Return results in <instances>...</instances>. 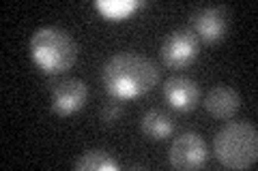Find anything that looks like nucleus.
<instances>
[{
  "instance_id": "f257e3e1",
  "label": "nucleus",
  "mask_w": 258,
  "mask_h": 171,
  "mask_svg": "<svg viewBox=\"0 0 258 171\" xmlns=\"http://www.w3.org/2000/svg\"><path fill=\"white\" fill-rule=\"evenodd\" d=\"M103 86L114 99H140L159 81V69L151 58L136 52L116 54L103 64Z\"/></svg>"
},
{
  "instance_id": "f03ea898",
  "label": "nucleus",
  "mask_w": 258,
  "mask_h": 171,
  "mask_svg": "<svg viewBox=\"0 0 258 171\" xmlns=\"http://www.w3.org/2000/svg\"><path fill=\"white\" fill-rule=\"evenodd\" d=\"M30 56L47 75H60L78 60V43L67 30L43 26L30 37Z\"/></svg>"
},
{
  "instance_id": "7ed1b4c3",
  "label": "nucleus",
  "mask_w": 258,
  "mask_h": 171,
  "mask_svg": "<svg viewBox=\"0 0 258 171\" xmlns=\"http://www.w3.org/2000/svg\"><path fill=\"white\" fill-rule=\"evenodd\" d=\"M215 156L228 169H249L258 158V131L249 122H228L215 135Z\"/></svg>"
},
{
  "instance_id": "20e7f679",
  "label": "nucleus",
  "mask_w": 258,
  "mask_h": 171,
  "mask_svg": "<svg viewBox=\"0 0 258 171\" xmlns=\"http://www.w3.org/2000/svg\"><path fill=\"white\" fill-rule=\"evenodd\" d=\"M161 60L170 69H185L198 58V39L189 28L170 32L161 43Z\"/></svg>"
},
{
  "instance_id": "39448f33",
  "label": "nucleus",
  "mask_w": 258,
  "mask_h": 171,
  "mask_svg": "<svg viewBox=\"0 0 258 171\" xmlns=\"http://www.w3.org/2000/svg\"><path fill=\"white\" fill-rule=\"evenodd\" d=\"M168 158H170V165L174 169L181 171L200 169L207 162V143L196 133H181L179 137H174Z\"/></svg>"
},
{
  "instance_id": "423d86ee",
  "label": "nucleus",
  "mask_w": 258,
  "mask_h": 171,
  "mask_svg": "<svg viewBox=\"0 0 258 171\" xmlns=\"http://www.w3.org/2000/svg\"><path fill=\"white\" fill-rule=\"evenodd\" d=\"M88 101V86L78 77H67L52 84V109L58 116H74Z\"/></svg>"
},
{
  "instance_id": "0eeeda50",
  "label": "nucleus",
  "mask_w": 258,
  "mask_h": 171,
  "mask_svg": "<svg viewBox=\"0 0 258 171\" xmlns=\"http://www.w3.org/2000/svg\"><path fill=\"white\" fill-rule=\"evenodd\" d=\"M191 26L194 35L203 39L205 43H217L222 41L226 30H228V20H226V11L220 7H205L198 9L191 15Z\"/></svg>"
},
{
  "instance_id": "6e6552de",
  "label": "nucleus",
  "mask_w": 258,
  "mask_h": 171,
  "mask_svg": "<svg viewBox=\"0 0 258 171\" xmlns=\"http://www.w3.org/2000/svg\"><path fill=\"white\" fill-rule=\"evenodd\" d=\"M164 99L176 111H191L200 101V86L183 75L170 77L164 81Z\"/></svg>"
},
{
  "instance_id": "1a4fd4ad",
  "label": "nucleus",
  "mask_w": 258,
  "mask_h": 171,
  "mask_svg": "<svg viewBox=\"0 0 258 171\" xmlns=\"http://www.w3.org/2000/svg\"><path fill=\"white\" fill-rule=\"evenodd\" d=\"M205 107L211 116L220 118V120H228L232 118L241 107V96L237 90L226 86H215L205 99Z\"/></svg>"
},
{
  "instance_id": "9d476101",
  "label": "nucleus",
  "mask_w": 258,
  "mask_h": 171,
  "mask_svg": "<svg viewBox=\"0 0 258 171\" xmlns=\"http://www.w3.org/2000/svg\"><path fill=\"white\" fill-rule=\"evenodd\" d=\"M142 131L147 137L151 139H166V137H170L172 131H174V122L172 118L168 116L166 111L161 109H149L147 113L142 116Z\"/></svg>"
},
{
  "instance_id": "9b49d317",
  "label": "nucleus",
  "mask_w": 258,
  "mask_h": 171,
  "mask_svg": "<svg viewBox=\"0 0 258 171\" xmlns=\"http://www.w3.org/2000/svg\"><path fill=\"white\" fill-rule=\"evenodd\" d=\"M76 169H80V171H116L118 162L106 150H88L76 160Z\"/></svg>"
},
{
  "instance_id": "f8f14e48",
  "label": "nucleus",
  "mask_w": 258,
  "mask_h": 171,
  "mask_svg": "<svg viewBox=\"0 0 258 171\" xmlns=\"http://www.w3.org/2000/svg\"><path fill=\"white\" fill-rule=\"evenodd\" d=\"M95 7L106 20L118 22L125 20L127 15H132L136 9H140L142 3L140 0H97Z\"/></svg>"
},
{
  "instance_id": "ddd939ff",
  "label": "nucleus",
  "mask_w": 258,
  "mask_h": 171,
  "mask_svg": "<svg viewBox=\"0 0 258 171\" xmlns=\"http://www.w3.org/2000/svg\"><path fill=\"white\" fill-rule=\"evenodd\" d=\"M120 113H123V109H120V105L118 103H108L106 107L101 109V120H103V124H116V122L120 120Z\"/></svg>"
}]
</instances>
